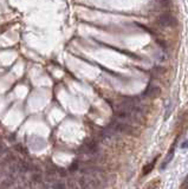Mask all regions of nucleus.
Listing matches in <instances>:
<instances>
[{
  "instance_id": "6",
  "label": "nucleus",
  "mask_w": 188,
  "mask_h": 189,
  "mask_svg": "<svg viewBox=\"0 0 188 189\" xmlns=\"http://www.w3.org/2000/svg\"><path fill=\"white\" fill-rule=\"evenodd\" d=\"M181 147H182L183 149H185V148H188V140L186 141V142H185V143H183V144H182Z\"/></svg>"
},
{
  "instance_id": "3",
  "label": "nucleus",
  "mask_w": 188,
  "mask_h": 189,
  "mask_svg": "<svg viewBox=\"0 0 188 189\" xmlns=\"http://www.w3.org/2000/svg\"><path fill=\"white\" fill-rule=\"evenodd\" d=\"M169 6V0H154L151 2V10L153 11H161Z\"/></svg>"
},
{
  "instance_id": "2",
  "label": "nucleus",
  "mask_w": 188,
  "mask_h": 189,
  "mask_svg": "<svg viewBox=\"0 0 188 189\" xmlns=\"http://www.w3.org/2000/svg\"><path fill=\"white\" fill-rule=\"evenodd\" d=\"M160 92H161V89L157 87V85L150 84V85H148V87L145 89V96H147V97H149V98H155L160 95Z\"/></svg>"
},
{
  "instance_id": "5",
  "label": "nucleus",
  "mask_w": 188,
  "mask_h": 189,
  "mask_svg": "<svg viewBox=\"0 0 188 189\" xmlns=\"http://www.w3.org/2000/svg\"><path fill=\"white\" fill-rule=\"evenodd\" d=\"M163 72H165V69H163V67H161V66H157V67H155V69L153 70V75L161 76Z\"/></svg>"
},
{
  "instance_id": "4",
  "label": "nucleus",
  "mask_w": 188,
  "mask_h": 189,
  "mask_svg": "<svg viewBox=\"0 0 188 189\" xmlns=\"http://www.w3.org/2000/svg\"><path fill=\"white\" fill-rule=\"evenodd\" d=\"M65 182H66L68 189H83V188H82V186L79 184V182H77V181L72 180V178H69V180H66Z\"/></svg>"
},
{
  "instance_id": "1",
  "label": "nucleus",
  "mask_w": 188,
  "mask_h": 189,
  "mask_svg": "<svg viewBox=\"0 0 188 189\" xmlns=\"http://www.w3.org/2000/svg\"><path fill=\"white\" fill-rule=\"evenodd\" d=\"M156 22L160 25V27H174L176 25V19L170 13H162L161 16L157 18Z\"/></svg>"
}]
</instances>
